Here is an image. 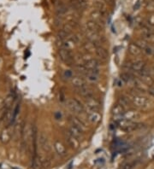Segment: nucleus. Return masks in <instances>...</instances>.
I'll return each mask as SVG.
<instances>
[{"mask_svg":"<svg viewBox=\"0 0 154 169\" xmlns=\"http://www.w3.org/2000/svg\"><path fill=\"white\" fill-rule=\"evenodd\" d=\"M16 96L14 93H9L4 99V110H9L12 107V104L15 102Z\"/></svg>","mask_w":154,"mask_h":169,"instance_id":"obj_23","label":"nucleus"},{"mask_svg":"<svg viewBox=\"0 0 154 169\" xmlns=\"http://www.w3.org/2000/svg\"><path fill=\"white\" fill-rule=\"evenodd\" d=\"M121 79H122V81H123L128 83V82H129L130 81H132L133 76L132 74H129V73H123V74H121Z\"/></svg>","mask_w":154,"mask_h":169,"instance_id":"obj_31","label":"nucleus"},{"mask_svg":"<svg viewBox=\"0 0 154 169\" xmlns=\"http://www.w3.org/2000/svg\"><path fill=\"white\" fill-rule=\"evenodd\" d=\"M61 117H62V115H61V114H60L59 112L56 113V114H55V118L57 119V120H59V119H61Z\"/></svg>","mask_w":154,"mask_h":169,"instance_id":"obj_36","label":"nucleus"},{"mask_svg":"<svg viewBox=\"0 0 154 169\" xmlns=\"http://www.w3.org/2000/svg\"><path fill=\"white\" fill-rule=\"evenodd\" d=\"M128 52L132 56H137L141 53V50L135 43H133V44H130V45L128 46Z\"/></svg>","mask_w":154,"mask_h":169,"instance_id":"obj_26","label":"nucleus"},{"mask_svg":"<svg viewBox=\"0 0 154 169\" xmlns=\"http://www.w3.org/2000/svg\"><path fill=\"white\" fill-rule=\"evenodd\" d=\"M67 107L72 111L73 113H75V114L82 113L84 110V108L81 102L74 98H70L67 101Z\"/></svg>","mask_w":154,"mask_h":169,"instance_id":"obj_3","label":"nucleus"},{"mask_svg":"<svg viewBox=\"0 0 154 169\" xmlns=\"http://www.w3.org/2000/svg\"><path fill=\"white\" fill-rule=\"evenodd\" d=\"M38 144H39L40 148L42 149L44 151H46V152L51 151V146H50L49 140L44 132H42L38 137Z\"/></svg>","mask_w":154,"mask_h":169,"instance_id":"obj_10","label":"nucleus"},{"mask_svg":"<svg viewBox=\"0 0 154 169\" xmlns=\"http://www.w3.org/2000/svg\"><path fill=\"white\" fill-rule=\"evenodd\" d=\"M68 35L69 34H67L65 31H64V30H60L59 32L57 33V38L59 39L60 41H63V40H64L65 38H67L68 37Z\"/></svg>","mask_w":154,"mask_h":169,"instance_id":"obj_33","label":"nucleus"},{"mask_svg":"<svg viewBox=\"0 0 154 169\" xmlns=\"http://www.w3.org/2000/svg\"><path fill=\"white\" fill-rule=\"evenodd\" d=\"M152 74H154V67H152Z\"/></svg>","mask_w":154,"mask_h":169,"instance_id":"obj_38","label":"nucleus"},{"mask_svg":"<svg viewBox=\"0 0 154 169\" xmlns=\"http://www.w3.org/2000/svg\"><path fill=\"white\" fill-rule=\"evenodd\" d=\"M64 75L65 78H68V79L73 78V73L72 71H70V70H66V71L64 72Z\"/></svg>","mask_w":154,"mask_h":169,"instance_id":"obj_34","label":"nucleus"},{"mask_svg":"<svg viewBox=\"0 0 154 169\" xmlns=\"http://www.w3.org/2000/svg\"><path fill=\"white\" fill-rule=\"evenodd\" d=\"M69 6L75 11H83L87 7L86 0H68Z\"/></svg>","mask_w":154,"mask_h":169,"instance_id":"obj_5","label":"nucleus"},{"mask_svg":"<svg viewBox=\"0 0 154 169\" xmlns=\"http://www.w3.org/2000/svg\"><path fill=\"white\" fill-rule=\"evenodd\" d=\"M86 71H91V70H97L98 69V66H99V63L98 60L96 59H90L86 61L84 63Z\"/></svg>","mask_w":154,"mask_h":169,"instance_id":"obj_16","label":"nucleus"},{"mask_svg":"<svg viewBox=\"0 0 154 169\" xmlns=\"http://www.w3.org/2000/svg\"><path fill=\"white\" fill-rule=\"evenodd\" d=\"M96 55L98 56V58L101 59L102 61H106L108 59V52L103 47H98L97 48V50H96Z\"/></svg>","mask_w":154,"mask_h":169,"instance_id":"obj_24","label":"nucleus"},{"mask_svg":"<svg viewBox=\"0 0 154 169\" xmlns=\"http://www.w3.org/2000/svg\"><path fill=\"white\" fill-rule=\"evenodd\" d=\"M86 29L96 32V33H99L103 29V27L98 22L93 21V20H90V21H86Z\"/></svg>","mask_w":154,"mask_h":169,"instance_id":"obj_11","label":"nucleus"},{"mask_svg":"<svg viewBox=\"0 0 154 169\" xmlns=\"http://www.w3.org/2000/svg\"><path fill=\"white\" fill-rule=\"evenodd\" d=\"M78 93L81 95V97H85V98H90V97H93L94 92H93V90L88 87L87 85H86L84 87H81V88L78 89Z\"/></svg>","mask_w":154,"mask_h":169,"instance_id":"obj_18","label":"nucleus"},{"mask_svg":"<svg viewBox=\"0 0 154 169\" xmlns=\"http://www.w3.org/2000/svg\"><path fill=\"white\" fill-rule=\"evenodd\" d=\"M68 131L72 134V135H74L75 138H80L81 135H82V130L81 129H80L79 127H75V126H74V125H72L71 124V126L69 127V128H68Z\"/></svg>","mask_w":154,"mask_h":169,"instance_id":"obj_28","label":"nucleus"},{"mask_svg":"<svg viewBox=\"0 0 154 169\" xmlns=\"http://www.w3.org/2000/svg\"><path fill=\"white\" fill-rule=\"evenodd\" d=\"M140 117V114L135 111V110H128V111H126L123 114V119L125 120H137V119H139Z\"/></svg>","mask_w":154,"mask_h":169,"instance_id":"obj_21","label":"nucleus"},{"mask_svg":"<svg viewBox=\"0 0 154 169\" xmlns=\"http://www.w3.org/2000/svg\"><path fill=\"white\" fill-rule=\"evenodd\" d=\"M4 109V99L0 97V112Z\"/></svg>","mask_w":154,"mask_h":169,"instance_id":"obj_35","label":"nucleus"},{"mask_svg":"<svg viewBox=\"0 0 154 169\" xmlns=\"http://www.w3.org/2000/svg\"><path fill=\"white\" fill-rule=\"evenodd\" d=\"M125 112H126V111H125V108H123L122 105H120L119 103L114 106V107L112 108V110H111L112 116H113L116 120L123 118V114Z\"/></svg>","mask_w":154,"mask_h":169,"instance_id":"obj_9","label":"nucleus"},{"mask_svg":"<svg viewBox=\"0 0 154 169\" xmlns=\"http://www.w3.org/2000/svg\"><path fill=\"white\" fill-rule=\"evenodd\" d=\"M56 11L58 16H63L67 12V8L64 3H62L61 1H57L56 3Z\"/></svg>","mask_w":154,"mask_h":169,"instance_id":"obj_27","label":"nucleus"},{"mask_svg":"<svg viewBox=\"0 0 154 169\" xmlns=\"http://www.w3.org/2000/svg\"><path fill=\"white\" fill-rule=\"evenodd\" d=\"M145 68V63L144 61H141V60H138L135 61L131 63V70L134 72L140 73L141 71H143Z\"/></svg>","mask_w":154,"mask_h":169,"instance_id":"obj_12","label":"nucleus"},{"mask_svg":"<svg viewBox=\"0 0 154 169\" xmlns=\"http://www.w3.org/2000/svg\"><path fill=\"white\" fill-rule=\"evenodd\" d=\"M140 75H141V81H142V82L144 84H147V85H152V84H153V79L150 75L149 72L145 71V69L140 73Z\"/></svg>","mask_w":154,"mask_h":169,"instance_id":"obj_14","label":"nucleus"},{"mask_svg":"<svg viewBox=\"0 0 154 169\" xmlns=\"http://www.w3.org/2000/svg\"><path fill=\"white\" fill-rule=\"evenodd\" d=\"M14 131H15L11 127V125L7 126L0 133V141L4 144H8L9 142L10 141V139H11V138L13 137Z\"/></svg>","mask_w":154,"mask_h":169,"instance_id":"obj_4","label":"nucleus"},{"mask_svg":"<svg viewBox=\"0 0 154 169\" xmlns=\"http://www.w3.org/2000/svg\"><path fill=\"white\" fill-rule=\"evenodd\" d=\"M152 51H153V54H154V45H152Z\"/></svg>","mask_w":154,"mask_h":169,"instance_id":"obj_39","label":"nucleus"},{"mask_svg":"<svg viewBox=\"0 0 154 169\" xmlns=\"http://www.w3.org/2000/svg\"><path fill=\"white\" fill-rule=\"evenodd\" d=\"M86 106L87 108V110L90 112H94V111H98L100 108V102L94 97H90L87 98L86 101ZM89 112V113H90Z\"/></svg>","mask_w":154,"mask_h":169,"instance_id":"obj_8","label":"nucleus"},{"mask_svg":"<svg viewBox=\"0 0 154 169\" xmlns=\"http://www.w3.org/2000/svg\"><path fill=\"white\" fill-rule=\"evenodd\" d=\"M85 35L89 41L94 43L96 45L101 43V41H102V37H100L99 33H96V32L85 29Z\"/></svg>","mask_w":154,"mask_h":169,"instance_id":"obj_7","label":"nucleus"},{"mask_svg":"<svg viewBox=\"0 0 154 169\" xmlns=\"http://www.w3.org/2000/svg\"><path fill=\"white\" fill-rule=\"evenodd\" d=\"M69 121L70 123L74 125V126H75V127H79L80 129H81L82 131H84L86 128V124L84 123L83 120H81V119L78 118V117H75V116H70L69 117Z\"/></svg>","mask_w":154,"mask_h":169,"instance_id":"obj_17","label":"nucleus"},{"mask_svg":"<svg viewBox=\"0 0 154 169\" xmlns=\"http://www.w3.org/2000/svg\"><path fill=\"white\" fill-rule=\"evenodd\" d=\"M116 124H117V126L121 129H123V131H133L140 127V124L134 123V121H131V120H125L123 118L116 120Z\"/></svg>","mask_w":154,"mask_h":169,"instance_id":"obj_2","label":"nucleus"},{"mask_svg":"<svg viewBox=\"0 0 154 169\" xmlns=\"http://www.w3.org/2000/svg\"><path fill=\"white\" fill-rule=\"evenodd\" d=\"M129 98L128 97H121L118 99V102H119L120 105H122L123 108H127L129 104Z\"/></svg>","mask_w":154,"mask_h":169,"instance_id":"obj_32","label":"nucleus"},{"mask_svg":"<svg viewBox=\"0 0 154 169\" xmlns=\"http://www.w3.org/2000/svg\"><path fill=\"white\" fill-rule=\"evenodd\" d=\"M84 77L86 81H88L89 82H93V83H96L98 81V74H96L94 73L86 72L84 74Z\"/></svg>","mask_w":154,"mask_h":169,"instance_id":"obj_29","label":"nucleus"},{"mask_svg":"<svg viewBox=\"0 0 154 169\" xmlns=\"http://www.w3.org/2000/svg\"><path fill=\"white\" fill-rule=\"evenodd\" d=\"M129 99L132 102L134 105L137 108H140V109L147 108L148 104H149V100L147 99V97L140 95V94H134V95L131 96Z\"/></svg>","mask_w":154,"mask_h":169,"instance_id":"obj_1","label":"nucleus"},{"mask_svg":"<svg viewBox=\"0 0 154 169\" xmlns=\"http://www.w3.org/2000/svg\"><path fill=\"white\" fill-rule=\"evenodd\" d=\"M97 45L96 44H94V43L91 42V41H87V42H85L83 44V49L85 50L86 52H88V53H92V52H94V51H96L97 50Z\"/></svg>","mask_w":154,"mask_h":169,"instance_id":"obj_25","label":"nucleus"},{"mask_svg":"<svg viewBox=\"0 0 154 169\" xmlns=\"http://www.w3.org/2000/svg\"><path fill=\"white\" fill-rule=\"evenodd\" d=\"M72 84L75 86V87H76L77 89L81 88V87H84L86 85V81L83 79V78H81V77H74L72 78Z\"/></svg>","mask_w":154,"mask_h":169,"instance_id":"obj_22","label":"nucleus"},{"mask_svg":"<svg viewBox=\"0 0 154 169\" xmlns=\"http://www.w3.org/2000/svg\"><path fill=\"white\" fill-rule=\"evenodd\" d=\"M65 137L68 140V144L72 147L73 149H77L79 147V141H78V138H75V136L72 135L69 131H66L65 132Z\"/></svg>","mask_w":154,"mask_h":169,"instance_id":"obj_13","label":"nucleus"},{"mask_svg":"<svg viewBox=\"0 0 154 169\" xmlns=\"http://www.w3.org/2000/svg\"><path fill=\"white\" fill-rule=\"evenodd\" d=\"M58 55L60 56V59L66 64H70L73 62L72 53L70 52L69 49L61 48L58 51Z\"/></svg>","mask_w":154,"mask_h":169,"instance_id":"obj_6","label":"nucleus"},{"mask_svg":"<svg viewBox=\"0 0 154 169\" xmlns=\"http://www.w3.org/2000/svg\"><path fill=\"white\" fill-rule=\"evenodd\" d=\"M54 148H55L56 151H57V153L59 156H64L66 155V152H67L66 148H65L64 144L61 141H59V140H57L55 143H54Z\"/></svg>","mask_w":154,"mask_h":169,"instance_id":"obj_19","label":"nucleus"},{"mask_svg":"<svg viewBox=\"0 0 154 169\" xmlns=\"http://www.w3.org/2000/svg\"><path fill=\"white\" fill-rule=\"evenodd\" d=\"M139 7H140V2H137L136 5H134V9H137L139 8Z\"/></svg>","mask_w":154,"mask_h":169,"instance_id":"obj_37","label":"nucleus"},{"mask_svg":"<svg viewBox=\"0 0 154 169\" xmlns=\"http://www.w3.org/2000/svg\"><path fill=\"white\" fill-rule=\"evenodd\" d=\"M88 120L92 124L97 125L101 120V114H99L98 112H97V111L90 112L89 114H88Z\"/></svg>","mask_w":154,"mask_h":169,"instance_id":"obj_20","label":"nucleus"},{"mask_svg":"<svg viewBox=\"0 0 154 169\" xmlns=\"http://www.w3.org/2000/svg\"><path fill=\"white\" fill-rule=\"evenodd\" d=\"M104 17L105 16L98 9H95L91 13V20L99 23L100 25H104Z\"/></svg>","mask_w":154,"mask_h":169,"instance_id":"obj_15","label":"nucleus"},{"mask_svg":"<svg viewBox=\"0 0 154 169\" xmlns=\"http://www.w3.org/2000/svg\"><path fill=\"white\" fill-rule=\"evenodd\" d=\"M135 44L141 48V50H144V51L148 47V44H147V41L145 39H139L135 42Z\"/></svg>","mask_w":154,"mask_h":169,"instance_id":"obj_30","label":"nucleus"}]
</instances>
